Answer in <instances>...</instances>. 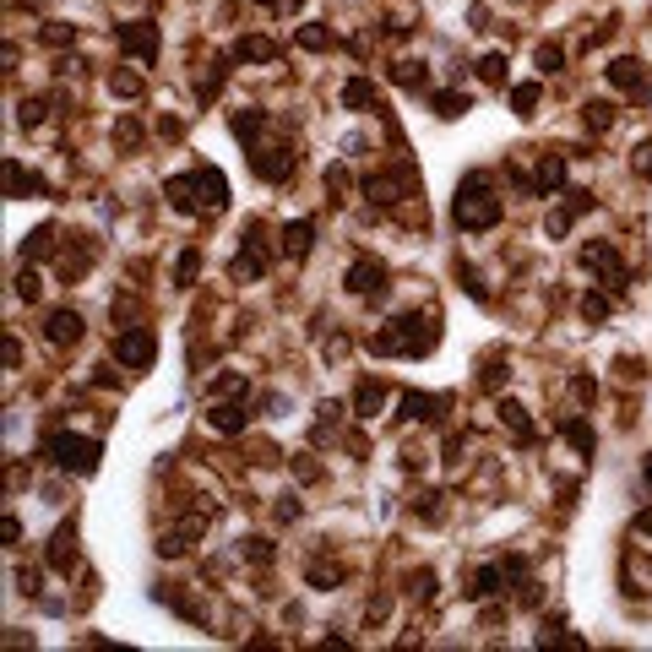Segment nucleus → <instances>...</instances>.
Segmentation results:
<instances>
[{
	"label": "nucleus",
	"mask_w": 652,
	"mask_h": 652,
	"mask_svg": "<svg viewBox=\"0 0 652 652\" xmlns=\"http://www.w3.org/2000/svg\"><path fill=\"white\" fill-rule=\"evenodd\" d=\"M196 185H201L196 174H174V180L163 185V196H169V207H174V212H185V218H190L196 207H207V201L196 196Z\"/></svg>",
	"instance_id": "obj_13"
},
{
	"label": "nucleus",
	"mask_w": 652,
	"mask_h": 652,
	"mask_svg": "<svg viewBox=\"0 0 652 652\" xmlns=\"http://www.w3.org/2000/svg\"><path fill=\"white\" fill-rule=\"evenodd\" d=\"M501 424H506L517 441H533V419H528V408H522V403H511V397L501 403Z\"/></svg>",
	"instance_id": "obj_22"
},
{
	"label": "nucleus",
	"mask_w": 652,
	"mask_h": 652,
	"mask_svg": "<svg viewBox=\"0 0 652 652\" xmlns=\"http://www.w3.org/2000/svg\"><path fill=\"white\" fill-rule=\"evenodd\" d=\"M44 337H49L54 348H76V343H82V316H76V310H49V316H44Z\"/></svg>",
	"instance_id": "obj_11"
},
{
	"label": "nucleus",
	"mask_w": 652,
	"mask_h": 652,
	"mask_svg": "<svg viewBox=\"0 0 652 652\" xmlns=\"http://www.w3.org/2000/svg\"><path fill=\"white\" fill-rule=\"evenodd\" d=\"M582 272H593L609 294L626 288V267H620V250H615L609 239H588V245H582Z\"/></svg>",
	"instance_id": "obj_3"
},
{
	"label": "nucleus",
	"mask_w": 652,
	"mask_h": 652,
	"mask_svg": "<svg viewBox=\"0 0 652 652\" xmlns=\"http://www.w3.org/2000/svg\"><path fill=\"white\" fill-rule=\"evenodd\" d=\"M196 180H201V190H207V207H212V212H218V207H223V201H229V180H223V174H218V169H201V174H196Z\"/></svg>",
	"instance_id": "obj_27"
},
{
	"label": "nucleus",
	"mask_w": 652,
	"mask_h": 652,
	"mask_svg": "<svg viewBox=\"0 0 652 652\" xmlns=\"http://www.w3.org/2000/svg\"><path fill=\"white\" fill-rule=\"evenodd\" d=\"M229 277H234V283H261V277H267V245H261L256 234H250V239L239 245V256L229 261Z\"/></svg>",
	"instance_id": "obj_8"
},
{
	"label": "nucleus",
	"mask_w": 652,
	"mask_h": 652,
	"mask_svg": "<svg viewBox=\"0 0 652 652\" xmlns=\"http://www.w3.org/2000/svg\"><path fill=\"white\" fill-rule=\"evenodd\" d=\"M631 169H637L642 180H652V136H647V141H637V152H631Z\"/></svg>",
	"instance_id": "obj_47"
},
{
	"label": "nucleus",
	"mask_w": 652,
	"mask_h": 652,
	"mask_svg": "<svg viewBox=\"0 0 652 652\" xmlns=\"http://www.w3.org/2000/svg\"><path fill=\"white\" fill-rule=\"evenodd\" d=\"M533 60H539V71H544V76H555V71L566 65V54H560V44H539V49H533Z\"/></svg>",
	"instance_id": "obj_38"
},
{
	"label": "nucleus",
	"mask_w": 652,
	"mask_h": 652,
	"mask_svg": "<svg viewBox=\"0 0 652 652\" xmlns=\"http://www.w3.org/2000/svg\"><path fill=\"white\" fill-rule=\"evenodd\" d=\"M506 49H490L484 60H479V82H490V87H506Z\"/></svg>",
	"instance_id": "obj_23"
},
{
	"label": "nucleus",
	"mask_w": 652,
	"mask_h": 652,
	"mask_svg": "<svg viewBox=\"0 0 652 652\" xmlns=\"http://www.w3.org/2000/svg\"><path fill=\"white\" fill-rule=\"evenodd\" d=\"M234 60H256V65H267V60H277V44L250 33V38H239V44H234Z\"/></svg>",
	"instance_id": "obj_21"
},
{
	"label": "nucleus",
	"mask_w": 652,
	"mask_h": 652,
	"mask_svg": "<svg viewBox=\"0 0 652 652\" xmlns=\"http://www.w3.org/2000/svg\"><path fill=\"white\" fill-rule=\"evenodd\" d=\"M11 288H16V299H27V305H33V299H38V288H44V283H38V272H27V267H22V272H16V283H11Z\"/></svg>",
	"instance_id": "obj_44"
},
{
	"label": "nucleus",
	"mask_w": 652,
	"mask_h": 652,
	"mask_svg": "<svg viewBox=\"0 0 652 652\" xmlns=\"http://www.w3.org/2000/svg\"><path fill=\"white\" fill-rule=\"evenodd\" d=\"M588 207H593L588 196H571V201H560V207H555V212L544 218V234H550V239H566V234H571V223H577V218H582Z\"/></svg>",
	"instance_id": "obj_14"
},
{
	"label": "nucleus",
	"mask_w": 652,
	"mask_h": 652,
	"mask_svg": "<svg viewBox=\"0 0 652 652\" xmlns=\"http://www.w3.org/2000/svg\"><path fill=\"white\" fill-rule=\"evenodd\" d=\"M109 92H114V98H141V71H114V76H109Z\"/></svg>",
	"instance_id": "obj_34"
},
{
	"label": "nucleus",
	"mask_w": 652,
	"mask_h": 652,
	"mask_svg": "<svg viewBox=\"0 0 652 652\" xmlns=\"http://www.w3.org/2000/svg\"><path fill=\"white\" fill-rule=\"evenodd\" d=\"M196 272H201V256H196V250H180V261H174V283H180V288H190V283H196Z\"/></svg>",
	"instance_id": "obj_37"
},
{
	"label": "nucleus",
	"mask_w": 652,
	"mask_h": 652,
	"mask_svg": "<svg viewBox=\"0 0 652 652\" xmlns=\"http://www.w3.org/2000/svg\"><path fill=\"white\" fill-rule=\"evenodd\" d=\"M452 218H457V229H468V234H484V229H495V223H501V196H495L490 174H479V169H473V174L457 185Z\"/></svg>",
	"instance_id": "obj_1"
},
{
	"label": "nucleus",
	"mask_w": 652,
	"mask_h": 652,
	"mask_svg": "<svg viewBox=\"0 0 652 652\" xmlns=\"http://www.w3.org/2000/svg\"><path fill=\"white\" fill-rule=\"evenodd\" d=\"M637 533H652V506L647 511H637Z\"/></svg>",
	"instance_id": "obj_57"
},
{
	"label": "nucleus",
	"mask_w": 652,
	"mask_h": 652,
	"mask_svg": "<svg viewBox=\"0 0 652 652\" xmlns=\"http://www.w3.org/2000/svg\"><path fill=\"white\" fill-rule=\"evenodd\" d=\"M435 114H441V120L468 114V92H435Z\"/></svg>",
	"instance_id": "obj_36"
},
{
	"label": "nucleus",
	"mask_w": 652,
	"mask_h": 652,
	"mask_svg": "<svg viewBox=\"0 0 652 652\" xmlns=\"http://www.w3.org/2000/svg\"><path fill=\"white\" fill-rule=\"evenodd\" d=\"M609 87H620V92L642 87V60H637V54H620V60H609Z\"/></svg>",
	"instance_id": "obj_19"
},
{
	"label": "nucleus",
	"mask_w": 652,
	"mask_h": 652,
	"mask_svg": "<svg viewBox=\"0 0 652 652\" xmlns=\"http://www.w3.org/2000/svg\"><path fill=\"white\" fill-rule=\"evenodd\" d=\"M430 348H435V310L397 316L370 337V354H430Z\"/></svg>",
	"instance_id": "obj_2"
},
{
	"label": "nucleus",
	"mask_w": 652,
	"mask_h": 652,
	"mask_svg": "<svg viewBox=\"0 0 652 652\" xmlns=\"http://www.w3.org/2000/svg\"><path fill=\"white\" fill-rule=\"evenodd\" d=\"M272 517H277V522H294V517H299V506H294V495H283V501L272 506Z\"/></svg>",
	"instance_id": "obj_54"
},
{
	"label": "nucleus",
	"mask_w": 652,
	"mask_h": 652,
	"mask_svg": "<svg viewBox=\"0 0 652 652\" xmlns=\"http://www.w3.org/2000/svg\"><path fill=\"white\" fill-rule=\"evenodd\" d=\"M511 109H517V114H533V109H539V82L511 87Z\"/></svg>",
	"instance_id": "obj_39"
},
{
	"label": "nucleus",
	"mask_w": 652,
	"mask_h": 652,
	"mask_svg": "<svg viewBox=\"0 0 652 652\" xmlns=\"http://www.w3.org/2000/svg\"><path fill=\"white\" fill-rule=\"evenodd\" d=\"M245 560L250 566H272V544L267 539H245Z\"/></svg>",
	"instance_id": "obj_46"
},
{
	"label": "nucleus",
	"mask_w": 652,
	"mask_h": 652,
	"mask_svg": "<svg viewBox=\"0 0 652 652\" xmlns=\"http://www.w3.org/2000/svg\"><path fill=\"white\" fill-rule=\"evenodd\" d=\"M571 392H577V403H593V397H598V386H593V375H577V381H571Z\"/></svg>",
	"instance_id": "obj_53"
},
{
	"label": "nucleus",
	"mask_w": 652,
	"mask_h": 652,
	"mask_svg": "<svg viewBox=\"0 0 652 652\" xmlns=\"http://www.w3.org/2000/svg\"><path fill=\"white\" fill-rule=\"evenodd\" d=\"M316 473H321V468H316V462H310V457H299V462H294V479H299V484H310V479H316Z\"/></svg>",
	"instance_id": "obj_55"
},
{
	"label": "nucleus",
	"mask_w": 652,
	"mask_h": 652,
	"mask_svg": "<svg viewBox=\"0 0 652 652\" xmlns=\"http://www.w3.org/2000/svg\"><path fill=\"white\" fill-rule=\"evenodd\" d=\"M506 375H511V370H506V359H490V365H484V386H490V392H495V386H506Z\"/></svg>",
	"instance_id": "obj_50"
},
{
	"label": "nucleus",
	"mask_w": 652,
	"mask_h": 652,
	"mask_svg": "<svg viewBox=\"0 0 652 652\" xmlns=\"http://www.w3.org/2000/svg\"><path fill=\"white\" fill-rule=\"evenodd\" d=\"M16 588H22V593H38V571H16Z\"/></svg>",
	"instance_id": "obj_56"
},
{
	"label": "nucleus",
	"mask_w": 652,
	"mask_h": 652,
	"mask_svg": "<svg viewBox=\"0 0 652 652\" xmlns=\"http://www.w3.org/2000/svg\"><path fill=\"white\" fill-rule=\"evenodd\" d=\"M343 103H348V109H365V103L375 109V82H365V76H354V82L343 87Z\"/></svg>",
	"instance_id": "obj_32"
},
{
	"label": "nucleus",
	"mask_w": 652,
	"mask_h": 652,
	"mask_svg": "<svg viewBox=\"0 0 652 652\" xmlns=\"http://www.w3.org/2000/svg\"><path fill=\"white\" fill-rule=\"evenodd\" d=\"M403 593L419 598V604H430V598H435V571H408V577H403Z\"/></svg>",
	"instance_id": "obj_30"
},
{
	"label": "nucleus",
	"mask_w": 652,
	"mask_h": 652,
	"mask_svg": "<svg viewBox=\"0 0 652 652\" xmlns=\"http://www.w3.org/2000/svg\"><path fill=\"white\" fill-rule=\"evenodd\" d=\"M365 196L370 201H403L414 196V174L397 163V169H381V174H365Z\"/></svg>",
	"instance_id": "obj_7"
},
{
	"label": "nucleus",
	"mask_w": 652,
	"mask_h": 652,
	"mask_svg": "<svg viewBox=\"0 0 652 652\" xmlns=\"http://www.w3.org/2000/svg\"><path fill=\"white\" fill-rule=\"evenodd\" d=\"M250 169L267 180V185H283L294 174V152L288 147H267V141H250Z\"/></svg>",
	"instance_id": "obj_5"
},
{
	"label": "nucleus",
	"mask_w": 652,
	"mask_h": 652,
	"mask_svg": "<svg viewBox=\"0 0 652 652\" xmlns=\"http://www.w3.org/2000/svg\"><path fill=\"white\" fill-rule=\"evenodd\" d=\"M414 517H419V522H441V517H446L441 495H435V490H430V495H419V501H414Z\"/></svg>",
	"instance_id": "obj_41"
},
{
	"label": "nucleus",
	"mask_w": 652,
	"mask_h": 652,
	"mask_svg": "<svg viewBox=\"0 0 652 652\" xmlns=\"http://www.w3.org/2000/svg\"><path fill=\"white\" fill-rule=\"evenodd\" d=\"M501 588H506V571H501V566H484V571L473 577V588H468V593H473V598H495Z\"/></svg>",
	"instance_id": "obj_31"
},
{
	"label": "nucleus",
	"mask_w": 652,
	"mask_h": 652,
	"mask_svg": "<svg viewBox=\"0 0 652 652\" xmlns=\"http://www.w3.org/2000/svg\"><path fill=\"white\" fill-rule=\"evenodd\" d=\"M310 239H316V229H310V223H283L277 250H283L288 261H305V256H310Z\"/></svg>",
	"instance_id": "obj_15"
},
{
	"label": "nucleus",
	"mask_w": 652,
	"mask_h": 652,
	"mask_svg": "<svg viewBox=\"0 0 652 652\" xmlns=\"http://www.w3.org/2000/svg\"><path fill=\"white\" fill-rule=\"evenodd\" d=\"M152 354H158V343H152V332H147V326H131V332H120V337H114V365H125V370L152 365Z\"/></svg>",
	"instance_id": "obj_6"
},
{
	"label": "nucleus",
	"mask_w": 652,
	"mask_h": 652,
	"mask_svg": "<svg viewBox=\"0 0 652 652\" xmlns=\"http://www.w3.org/2000/svg\"><path fill=\"white\" fill-rule=\"evenodd\" d=\"M560 430H566V441H571V446H577L582 457H593V446H598V435H593V424H582V419H566Z\"/></svg>",
	"instance_id": "obj_29"
},
{
	"label": "nucleus",
	"mask_w": 652,
	"mask_h": 652,
	"mask_svg": "<svg viewBox=\"0 0 652 652\" xmlns=\"http://www.w3.org/2000/svg\"><path fill=\"white\" fill-rule=\"evenodd\" d=\"M261 125H267V114H261V109H239V114H234V136H239V141H256V136H261Z\"/></svg>",
	"instance_id": "obj_33"
},
{
	"label": "nucleus",
	"mask_w": 652,
	"mask_h": 652,
	"mask_svg": "<svg viewBox=\"0 0 652 652\" xmlns=\"http://www.w3.org/2000/svg\"><path fill=\"white\" fill-rule=\"evenodd\" d=\"M49 457H54V468H65V473H92V468H98V441H87V435H54V441H49Z\"/></svg>",
	"instance_id": "obj_4"
},
{
	"label": "nucleus",
	"mask_w": 652,
	"mask_h": 652,
	"mask_svg": "<svg viewBox=\"0 0 652 652\" xmlns=\"http://www.w3.org/2000/svg\"><path fill=\"white\" fill-rule=\"evenodd\" d=\"M397 408H403V419L430 424V419H441V408H446V403H441V397H430V392H403V403H397Z\"/></svg>",
	"instance_id": "obj_17"
},
{
	"label": "nucleus",
	"mask_w": 652,
	"mask_h": 652,
	"mask_svg": "<svg viewBox=\"0 0 652 652\" xmlns=\"http://www.w3.org/2000/svg\"><path fill=\"white\" fill-rule=\"evenodd\" d=\"M305 577H310V588H337L348 571H343L337 560H310V566H305Z\"/></svg>",
	"instance_id": "obj_25"
},
{
	"label": "nucleus",
	"mask_w": 652,
	"mask_h": 652,
	"mask_svg": "<svg viewBox=\"0 0 652 652\" xmlns=\"http://www.w3.org/2000/svg\"><path fill=\"white\" fill-rule=\"evenodd\" d=\"M609 310H615V299H609V294H598V288H588V294H582V321H604Z\"/></svg>",
	"instance_id": "obj_35"
},
{
	"label": "nucleus",
	"mask_w": 652,
	"mask_h": 652,
	"mask_svg": "<svg viewBox=\"0 0 652 652\" xmlns=\"http://www.w3.org/2000/svg\"><path fill=\"white\" fill-rule=\"evenodd\" d=\"M392 82H397V87H424L430 71H424V60H397V65H392Z\"/></svg>",
	"instance_id": "obj_26"
},
{
	"label": "nucleus",
	"mask_w": 652,
	"mask_h": 652,
	"mask_svg": "<svg viewBox=\"0 0 652 652\" xmlns=\"http://www.w3.org/2000/svg\"><path fill=\"white\" fill-rule=\"evenodd\" d=\"M114 141H120V147H136V141H141V120H120V125H114Z\"/></svg>",
	"instance_id": "obj_48"
},
{
	"label": "nucleus",
	"mask_w": 652,
	"mask_h": 652,
	"mask_svg": "<svg viewBox=\"0 0 652 652\" xmlns=\"http://www.w3.org/2000/svg\"><path fill=\"white\" fill-rule=\"evenodd\" d=\"M647 484H652V457H647Z\"/></svg>",
	"instance_id": "obj_58"
},
{
	"label": "nucleus",
	"mask_w": 652,
	"mask_h": 652,
	"mask_svg": "<svg viewBox=\"0 0 652 652\" xmlns=\"http://www.w3.org/2000/svg\"><path fill=\"white\" fill-rule=\"evenodd\" d=\"M615 370H620V381H642V375H647V365H642V359H631V354H626Z\"/></svg>",
	"instance_id": "obj_51"
},
{
	"label": "nucleus",
	"mask_w": 652,
	"mask_h": 652,
	"mask_svg": "<svg viewBox=\"0 0 652 652\" xmlns=\"http://www.w3.org/2000/svg\"><path fill=\"white\" fill-rule=\"evenodd\" d=\"M337 430H343V408H337V403H321V408H316V441H332Z\"/></svg>",
	"instance_id": "obj_28"
},
{
	"label": "nucleus",
	"mask_w": 652,
	"mask_h": 652,
	"mask_svg": "<svg viewBox=\"0 0 652 652\" xmlns=\"http://www.w3.org/2000/svg\"><path fill=\"white\" fill-rule=\"evenodd\" d=\"M326 44H332V33H326L321 22H305V27H299V49H326Z\"/></svg>",
	"instance_id": "obj_42"
},
{
	"label": "nucleus",
	"mask_w": 652,
	"mask_h": 652,
	"mask_svg": "<svg viewBox=\"0 0 652 652\" xmlns=\"http://www.w3.org/2000/svg\"><path fill=\"white\" fill-rule=\"evenodd\" d=\"M22 256H27V261H38V256H49V223L27 234V245H22Z\"/></svg>",
	"instance_id": "obj_43"
},
{
	"label": "nucleus",
	"mask_w": 652,
	"mask_h": 652,
	"mask_svg": "<svg viewBox=\"0 0 652 652\" xmlns=\"http://www.w3.org/2000/svg\"><path fill=\"white\" fill-rule=\"evenodd\" d=\"M245 419H250V414H245V403H212V408H207V424H212L218 435H239V430H245Z\"/></svg>",
	"instance_id": "obj_16"
},
{
	"label": "nucleus",
	"mask_w": 652,
	"mask_h": 652,
	"mask_svg": "<svg viewBox=\"0 0 652 652\" xmlns=\"http://www.w3.org/2000/svg\"><path fill=\"white\" fill-rule=\"evenodd\" d=\"M326 185H332V190H337V196H343V190H348V185H354V180H348V169H343V163H332V169H326Z\"/></svg>",
	"instance_id": "obj_52"
},
{
	"label": "nucleus",
	"mask_w": 652,
	"mask_h": 652,
	"mask_svg": "<svg viewBox=\"0 0 652 652\" xmlns=\"http://www.w3.org/2000/svg\"><path fill=\"white\" fill-rule=\"evenodd\" d=\"M533 185H539V190H560V185H566V158H560V152H544Z\"/></svg>",
	"instance_id": "obj_20"
},
{
	"label": "nucleus",
	"mask_w": 652,
	"mask_h": 652,
	"mask_svg": "<svg viewBox=\"0 0 652 652\" xmlns=\"http://www.w3.org/2000/svg\"><path fill=\"white\" fill-rule=\"evenodd\" d=\"M381 403H386V381H359V386H354V414H359V419H375Z\"/></svg>",
	"instance_id": "obj_18"
},
{
	"label": "nucleus",
	"mask_w": 652,
	"mask_h": 652,
	"mask_svg": "<svg viewBox=\"0 0 652 652\" xmlns=\"http://www.w3.org/2000/svg\"><path fill=\"white\" fill-rule=\"evenodd\" d=\"M76 560H82V550H76V528L65 522V528H54V539H49V571L71 577V571H76Z\"/></svg>",
	"instance_id": "obj_12"
},
{
	"label": "nucleus",
	"mask_w": 652,
	"mask_h": 652,
	"mask_svg": "<svg viewBox=\"0 0 652 652\" xmlns=\"http://www.w3.org/2000/svg\"><path fill=\"white\" fill-rule=\"evenodd\" d=\"M158 555H163V560H180V555H185V533H163V539H158Z\"/></svg>",
	"instance_id": "obj_49"
},
{
	"label": "nucleus",
	"mask_w": 652,
	"mask_h": 652,
	"mask_svg": "<svg viewBox=\"0 0 652 652\" xmlns=\"http://www.w3.org/2000/svg\"><path fill=\"white\" fill-rule=\"evenodd\" d=\"M16 120H22V125L33 131V125L44 120V98H22V103H16Z\"/></svg>",
	"instance_id": "obj_45"
},
{
	"label": "nucleus",
	"mask_w": 652,
	"mask_h": 652,
	"mask_svg": "<svg viewBox=\"0 0 652 652\" xmlns=\"http://www.w3.org/2000/svg\"><path fill=\"white\" fill-rule=\"evenodd\" d=\"M5 190H11V196H27V190H38V180H33L27 169H16V163H5Z\"/></svg>",
	"instance_id": "obj_40"
},
{
	"label": "nucleus",
	"mask_w": 652,
	"mask_h": 652,
	"mask_svg": "<svg viewBox=\"0 0 652 652\" xmlns=\"http://www.w3.org/2000/svg\"><path fill=\"white\" fill-rule=\"evenodd\" d=\"M343 283H348V294H370V299H381V294H386V267H381V261H354Z\"/></svg>",
	"instance_id": "obj_10"
},
{
	"label": "nucleus",
	"mask_w": 652,
	"mask_h": 652,
	"mask_svg": "<svg viewBox=\"0 0 652 652\" xmlns=\"http://www.w3.org/2000/svg\"><path fill=\"white\" fill-rule=\"evenodd\" d=\"M582 120H588V131H609V125H615V103H609V98H588V103H582Z\"/></svg>",
	"instance_id": "obj_24"
},
{
	"label": "nucleus",
	"mask_w": 652,
	"mask_h": 652,
	"mask_svg": "<svg viewBox=\"0 0 652 652\" xmlns=\"http://www.w3.org/2000/svg\"><path fill=\"white\" fill-rule=\"evenodd\" d=\"M114 38H120V49L136 54V60H152V54H158V27H152V22H120Z\"/></svg>",
	"instance_id": "obj_9"
}]
</instances>
